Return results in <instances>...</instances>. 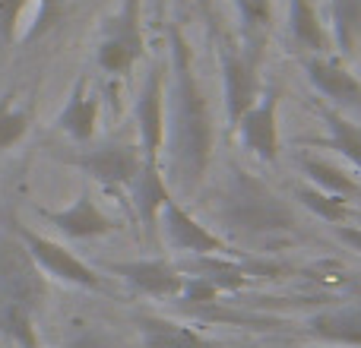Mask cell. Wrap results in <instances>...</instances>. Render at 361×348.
Here are the masks:
<instances>
[{"label": "cell", "mask_w": 361, "mask_h": 348, "mask_svg": "<svg viewBox=\"0 0 361 348\" xmlns=\"http://www.w3.org/2000/svg\"><path fill=\"white\" fill-rule=\"evenodd\" d=\"M171 108L165 118V156L162 174L165 184L178 193H197V187L206 180L216 152V124H212L209 99L200 86L190 63V48L184 35L171 29Z\"/></svg>", "instance_id": "6da1fadb"}, {"label": "cell", "mask_w": 361, "mask_h": 348, "mask_svg": "<svg viewBox=\"0 0 361 348\" xmlns=\"http://www.w3.org/2000/svg\"><path fill=\"white\" fill-rule=\"evenodd\" d=\"M212 216L231 241L247 247H279L298 235L292 203L244 168H231L222 180Z\"/></svg>", "instance_id": "7a4b0ae2"}, {"label": "cell", "mask_w": 361, "mask_h": 348, "mask_svg": "<svg viewBox=\"0 0 361 348\" xmlns=\"http://www.w3.org/2000/svg\"><path fill=\"white\" fill-rule=\"evenodd\" d=\"M48 298L44 273L16 235H0V333L19 348H38L35 313Z\"/></svg>", "instance_id": "3957f363"}, {"label": "cell", "mask_w": 361, "mask_h": 348, "mask_svg": "<svg viewBox=\"0 0 361 348\" xmlns=\"http://www.w3.org/2000/svg\"><path fill=\"white\" fill-rule=\"evenodd\" d=\"M156 235L162 237L165 247H171L175 254H187V256H235V250L228 247L222 235L209 231L197 216L180 206V199L169 197L162 203L159 212V228Z\"/></svg>", "instance_id": "277c9868"}, {"label": "cell", "mask_w": 361, "mask_h": 348, "mask_svg": "<svg viewBox=\"0 0 361 348\" xmlns=\"http://www.w3.org/2000/svg\"><path fill=\"white\" fill-rule=\"evenodd\" d=\"M13 235L23 241V247L29 250V256L44 275L76 288H86V292H102L105 288V275H99L89 263H82L76 254H70L63 244L51 241V237L38 235L32 228H23V225H13Z\"/></svg>", "instance_id": "5b68a950"}, {"label": "cell", "mask_w": 361, "mask_h": 348, "mask_svg": "<svg viewBox=\"0 0 361 348\" xmlns=\"http://www.w3.org/2000/svg\"><path fill=\"white\" fill-rule=\"evenodd\" d=\"M143 54V29H140V0H124L121 16L111 19L105 38L99 44V67L111 76L130 73V67Z\"/></svg>", "instance_id": "8992f818"}, {"label": "cell", "mask_w": 361, "mask_h": 348, "mask_svg": "<svg viewBox=\"0 0 361 348\" xmlns=\"http://www.w3.org/2000/svg\"><path fill=\"white\" fill-rule=\"evenodd\" d=\"M63 162L86 171L89 178L105 187H130V180L143 168V152H140V146L108 143L99 149H82L76 156H67Z\"/></svg>", "instance_id": "52a82bcc"}, {"label": "cell", "mask_w": 361, "mask_h": 348, "mask_svg": "<svg viewBox=\"0 0 361 348\" xmlns=\"http://www.w3.org/2000/svg\"><path fill=\"white\" fill-rule=\"evenodd\" d=\"M276 111H279V92L267 89L254 101V108H247L241 114V120L235 124L241 146L267 165H273L279 159V120H276Z\"/></svg>", "instance_id": "ba28073f"}, {"label": "cell", "mask_w": 361, "mask_h": 348, "mask_svg": "<svg viewBox=\"0 0 361 348\" xmlns=\"http://www.w3.org/2000/svg\"><path fill=\"white\" fill-rule=\"evenodd\" d=\"M219 61H222V95H225V118L235 127L247 108L260 99V80H257V67L247 54L235 51L231 44L219 48Z\"/></svg>", "instance_id": "9c48e42d"}, {"label": "cell", "mask_w": 361, "mask_h": 348, "mask_svg": "<svg viewBox=\"0 0 361 348\" xmlns=\"http://www.w3.org/2000/svg\"><path fill=\"white\" fill-rule=\"evenodd\" d=\"M133 118H137L143 162L162 165V146H165V86H162V73H159V70H149V80H146V86L140 89L137 105H133Z\"/></svg>", "instance_id": "30bf717a"}, {"label": "cell", "mask_w": 361, "mask_h": 348, "mask_svg": "<svg viewBox=\"0 0 361 348\" xmlns=\"http://www.w3.org/2000/svg\"><path fill=\"white\" fill-rule=\"evenodd\" d=\"M42 218L48 225H54L61 235L76 237V241H86V237H105V235H111V231H118V222L95 203L89 190H82L67 209H57V212L42 209Z\"/></svg>", "instance_id": "8fae6325"}, {"label": "cell", "mask_w": 361, "mask_h": 348, "mask_svg": "<svg viewBox=\"0 0 361 348\" xmlns=\"http://www.w3.org/2000/svg\"><path fill=\"white\" fill-rule=\"evenodd\" d=\"M114 275L127 282L130 288H137L140 294H149V298H178L180 288H184V273L175 269L171 263L159 260H127V263H111Z\"/></svg>", "instance_id": "7c38bea8"}, {"label": "cell", "mask_w": 361, "mask_h": 348, "mask_svg": "<svg viewBox=\"0 0 361 348\" xmlns=\"http://www.w3.org/2000/svg\"><path fill=\"white\" fill-rule=\"evenodd\" d=\"M305 76L324 99L336 101L343 108H361V80L352 70H345L339 61L330 57H307L305 61Z\"/></svg>", "instance_id": "4fadbf2b"}, {"label": "cell", "mask_w": 361, "mask_h": 348, "mask_svg": "<svg viewBox=\"0 0 361 348\" xmlns=\"http://www.w3.org/2000/svg\"><path fill=\"white\" fill-rule=\"evenodd\" d=\"M305 333L326 345L361 348V304L326 307L320 313H311L305 323Z\"/></svg>", "instance_id": "5bb4252c"}, {"label": "cell", "mask_w": 361, "mask_h": 348, "mask_svg": "<svg viewBox=\"0 0 361 348\" xmlns=\"http://www.w3.org/2000/svg\"><path fill=\"white\" fill-rule=\"evenodd\" d=\"M130 190H133V206H137V216L143 222V231L146 237H156V228H159V212H162V203L171 197L169 184H165V174H162V165L156 162H143L140 174L130 180Z\"/></svg>", "instance_id": "9a60e30c"}, {"label": "cell", "mask_w": 361, "mask_h": 348, "mask_svg": "<svg viewBox=\"0 0 361 348\" xmlns=\"http://www.w3.org/2000/svg\"><path fill=\"white\" fill-rule=\"evenodd\" d=\"M137 326L143 348H222L219 342L206 339L203 333H197L193 326H184L169 317L143 313V317H137Z\"/></svg>", "instance_id": "2e32d148"}, {"label": "cell", "mask_w": 361, "mask_h": 348, "mask_svg": "<svg viewBox=\"0 0 361 348\" xmlns=\"http://www.w3.org/2000/svg\"><path fill=\"white\" fill-rule=\"evenodd\" d=\"M95 124H99V101H95V95L89 92L86 80H80L73 86V92H70L63 111L57 114V127H61L70 139L86 143V139H92Z\"/></svg>", "instance_id": "e0dca14e"}, {"label": "cell", "mask_w": 361, "mask_h": 348, "mask_svg": "<svg viewBox=\"0 0 361 348\" xmlns=\"http://www.w3.org/2000/svg\"><path fill=\"white\" fill-rule=\"evenodd\" d=\"M298 165H301V171H305V178L311 180L317 190L333 193V197H339V199H358L361 197V184H358V180L352 178V174H345L343 168H336L333 162L305 156Z\"/></svg>", "instance_id": "ac0fdd59"}, {"label": "cell", "mask_w": 361, "mask_h": 348, "mask_svg": "<svg viewBox=\"0 0 361 348\" xmlns=\"http://www.w3.org/2000/svg\"><path fill=\"white\" fill-rule=\"evenodd\" d=\"M288 32H292V38L301 48L324 51L326 44H330V38H326V32H324V23H320L311 0H288Z\"/></svg>", "instance_id": "d6986e66"}, {"label": "cell", "mask_w": 361, "mask_h": 348, "mask_svg": "<svg viewBox=\"0 0 361 348\" xmlns=\"http://www.w3.org/2000/svg\"><path fill=\"white\" fill-rule=\"evenodd\" d=\"M324 120L330 130V146L361 171V127L339 111H324Z\"/></svg>", "instance_id": "ffe728a7"}, {"label": "cell", "mask_w": 361, "mask_h": 348, "mask_svg": "<svg viewBox=\"0 0 361 348\" xmlns=\"http://www.w3.org/2000/svg\"><path fill=\"white\" fill-rule=\"evenodd\" d=\"M298 203L305 206L307 212H314L317 218H324L326 225H345L352 218V206L349 199H339L333 193H324L317 187H298Z\"/></svg>", "instance_id": "44dd1931"}, {"label": "cell", "mask_w": 361, "mask_h": 348, "mask_svg": "<svg viewBox=\"0 0 361 348\" xmlns=\"http://www.w3.org/2000/svg\"><path fill=\"white\" fill-rule=\"evenodd\" d=\"M333 35L343 51H355L361 38V0H333Z\"/></svg>", "instance_id": "7402d4cb"}, {"label": "cell", "mask_w": 361, "mask_h": 348, "mask_svg": "<svg viewBox=\"0 0 361 348\" xmlns=\"http://www.w3.org/2000/svg\"><path fill=\"white\" fill-rule=\"evenodd\" d=\"M29 130V111L13 105V99L0 101V152L16 146Z\"/></svg>", "instance_id": "603a6c76"}, {"label": "cell", "mask_w": 361, "mask_h": 348, "mask_svg": "<svg viewBox=\"0 0 361 348\" xmlns=\"http://www.w3.org/2000/svg\"><path fill=\"white\" fill-rule=\"evenodd\" d=\"M238 10V16L244 19L247 32H263L269 29V19H273V10H269V0H231Z\"/></svg>", "instance_id": "cb8c5ba5"}, {"label": "cell", "mask_w": 361, "mask_h": 348, "mask_svg": "<svg viewBox=\"0 0 361 348\" xmlns=\"http://www.w3.org/2000/svg\"><path fill=\"white\" fill-rule=\"evenodd\" d=\"M219 288L212 285L206 275H184V288H180L178 301H187V304H206V301H216Z\"/></svg>", "instance_id": "d4e9b609"}, {"label": "cell", "mask_w": 361, "mask_h": 348, "mask_svg": "<svg viewBox=\"0 0 361 348\" xmlns=\"http://www.w3.org/2000/svg\"><path fill=\"white\" fill-rule=\"evenodd\" d=\"M67 348H121L114 342L111 336H108L105 330H95V326H82V330H76L73 336L67 339Z\"/></svg>", "instance_id": "484cf974"}, {"label": "cell", "mask_w": 361, "mask_h": 348, "mask_svg": "<svg viewBox=\"0 0 361 348\" xmlns=\"http://www.w3.org/2000/svg\"><path fill=\"white\" fill-rule=\"evenodd\" d=\"M61 6H63V0H38L35 25L29 29V35H25V38H38L42 32H48L51 25H54V19L61 16Z\"/></svg>", "instance_id": "4316f807"}, {"label": "cell", "mask_w": 361, "mask_h": 348, "mask_svg": "<svg viewBox=\"0 0 361 348\" xmlns=\"http://www.w3.org/2000/svg\"><path fill=\"white\" fill-rule=\"evenodd\" d=\"M25 4H29V0H0V35L4 38H13L19 19H23Z\"/></svg>", "instance_id": "83f0119b"}, {"label": "cell", "mask_w": 361, "mask_h": 348, "mask_svg": "<svg viewBox=\"0 0 361 348\" xmlns=\"http://www.w3.org/2000/svg\"><path fill=\"white\" fill-rule=\"evenodd\" d=\"M333 235H336L349 250L361 254V225H333Z\"/></svg>", "instance_id": "f1b7e54d"}, {"label": "cell", "mask_w": 361, "mask_h": 348, "mask_svg": "<svg viewBox=\"0 0 361 348\" xmlns=\"http://www.w3.org/2000/svg\"><path fill=\"white\" fill-rule=\"evenodd\" d=\"M152 6H156V19H162V13H165V0H152Z\"/></svg>", "instance_id": "f546056e"}]
</instances>
